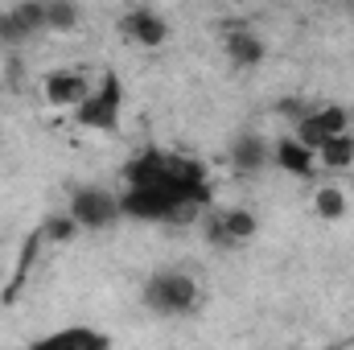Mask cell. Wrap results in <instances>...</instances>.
I'll return each instance as SVG.
<instances>
[{
    "mask_svg": "<svg viewBox=\"0 0 354 350\" xmlns=\"http://www.w3.org/2000/svg\"><path fill=\"white\" fill-rule=\"evenodd\" d=\"M218 219H223V248H239V243L256 239V231H260V219L252 210H243V206L218 210Z\"/></svg>",
    "mask_w": 354,
    "mask_h": 350,
    "instance_id": "obj_13",
    "label": "cell"
},
{
    "mask_svg": "<svg viewBox=\"0 0 354 350\" xmlns=\"http://www.w3.org/2000/svg\"><path fill=\"white\" fill-rule=\"evenodd\" d=\"M346 17H351V21H354V4H346Z\"/></svg>",
    "mask_w": 354,
    "mask_h": 350,
    "instance_id": "obj_20",
    "label": "cell"
},
{
    "mask_svg": "<svg viewBox=\"0 0 354 350\" xmlns=\"http://www.w3.org/2000/svg\"><path fill=\"white\" fill-rule=\"evenodd\" d=\"M33 33H29V25L21 21V12H17V4L12 8H0V46H21V42H29Z\"/></svg>",
    "mask_w": 354,
    "mask_h": 350,
    "instance_id": "obj_17",
    "label": "cell"
},
{
    "mask_svg": "<svg viewBox=\"0 0 354 350\" xmlns=\"http://www.w3.org/2000/svg\"><path fill=\"white\" fill-rule=\"evenodd\" d=\"M79 25V8L66 0H46V29L50 33H71Z\"/></svg>",
    "mask_w": 354,
    "mask_h": 350,
    "instance_id": "obj_16",
    "label": "cell"
},
{
    "mask_svg": "<svg viewBox=\"0 0 354 350\" xmlns=\"http://www.w3.org/2000/svg\"><path fill=\"white\" fill-rule=\"evenodd\" d=\"M75 235H79V223H75L71 214H54V219L41 223V239H46V243H66V239H75Z\"/></svg>",
    "mask_w": 354,
    "mask_h": 350,
    "instance_id": "obj_18",
    "label": "cell"
},
{
    "mask_svg": "<svg viewBox=\"0 0 354 350\" xmlns=\"http://www.w3.org/2000/svg\"><path fill=\"white\" fill-rule=\"evenodd\" d=\"M17 12L29 25V33H41L46 29V4H17Z\"/></svg>",
    "mask_w": 354,
    "mask_h": 350,
    "instance_id": "obj_19",
    "label": "cell"
},
{
    "mask_svg": "<svg viewBox=\"0 0 354 350\" xmlns=\"http://www.w3.org/2000/svg\"><path fill=\"white\" fill-rule=\"evenodd\" d=\"M83 231H103L120 219V194L103 190V185H79L71 194V210H66Z\"/></svg>",
    "mask_w": 354,
    "mask_h": 350,
    "instance_id": "obj_3",
    "label": "cell"
},
{
    "mask_svg": "<svg viewBox=\"0 0 354 350\" xmlns=\"http://www.w3.org/2000/svg\"><path fill=\"white\" fill-rule=\"evenodd\" d=\"M351 132V111L342 107V103H322V107H309V116L288 132V136H297L305 149H322V145H330L334 136H346Z\"/></svg>",
    "mask_w": 354,
    "mask_h": 350,
    "instance_id": "obj_4",
    "label": "cell"
},
{
    "mask_svg": "<svg viewBox=\"0 0 354 350\" xmlns=\"http://www.w3.org/2000/svg\"><path fill=\"white\" fill-rule=\"evenodd\" d=\"M272 161H276V169H284L288 177H301V181H309V177L317 174V153L313 149H305L297 136H280L276 145H272Z\"/></svg>",
    "mask_w": 354,
    "mask_h": 350,
    "instance_id": "obj_9",
    "label": "cell"
},
{
    "mask_svg": "<svg viewBox=\"0 0 354 350\" xmlns=\"http://www.w3.org/2000/svg\"><path fill=\"white\" fill-rule=\"evenodd\" d=\"M120 107H124V83L120 75H99V83L91 87V95L75 107V124L91 128V132H115L120 128Z\"/></svg>",
    "mask_w": 354,
    "mask_h": 350,
    "instance_id": "obj_2",
    "label": "cell"
},
{
    "mask_svg": "<svg viewBox=\"0 0 354 350\" xmlns=\"http://www.w3.org/2000/svg\"><path fill=\"white\" fill-rule=\"evenodd\" d=\"M128 190H174L169 185V153L161 149H145L124 165Z\"/></svg>",
    "mask_w": 354,
    "mask_h": 350,
    "instance_id": "obj_7",
    "label": "cell"
},
{
    "mask_svg": "<svg viewBox=\"0 0 354 350\" xmlns=\"http://www.w3.org/2000/svg\"><path fill=\"white\" fill-rule=\"evenodd\" d=\"M231 165L239 174H260L272 165V145H268L260 132H239L231 140Z\"/></svg>",
    "mask_w": 354,
    "mask_h": 350,
    "instance_id": "obj_11",
    "label": "cell"
},
{
    "mask_svg": "<svg viewBox=\"0 0 354 350\" xmlns=\"http://www.w3.org/2000/svg\"><path fill=\"white\" fill-rule=\"evenodd\" d=\"M120 33H124L132 46H140V50H157V46L169 42V21H165L157 8L136 4V8H128V12L120 17Z\"/></svg>",
    "mask_w": 354,
    "mask_h": 350,
    "instance_id": "obj_6",
    "label": "cell"
},
{
    "mask_svg": "<svg viewBox=\"0 0 354 350\" xmlns=\"http://www.w3.org/2000/svg\"><path fill=\"white\" fill-rule=\"evenodd\" d=\"M91 95V79L83 71H54L46 75V103L50 107H79Z\"/></svg>",
    "mask_w": 354,
    "mask_h": 350,
    "instance_id": "obj_10",
    "label": "cell"
},
{
    "mask_svg": "<svg viewBox=\"0 0 354 350\" xmlns=\"http://www.w3.org/2000/svg\"><path fill=\"white\" fill-rule=\"evenodd\" d=\"M202 301V288L189 272L181 268H165V272H153L149 284H145V305L161 317H185L194 313Z\"/></svg>",
    "mask_w": 354,
    "mask_h": 350,
    "instance_id": "obj_1",
    "label": "cell"
},
{
    "mask_svg": "<svg viewBox=\"0 0 354 350\" xmlns=\"http://www.w3.org/2000/svg\"><path fill=\"white\" fill-rule=\"evenodd\" d=\"M264 42H260V33H252V29H231L227 33V58H231V66H243V71H252V66H260L264 62Z\"/></svg>",
    "mask_w": 354,
    "mask_h": 350,
    "instance_id": "obj_12",
    "label": "cell"
},
{
    "mask_svg": "<svg viewBox=\"0 0 354 350\" xmlns=\"http://www.w3.org/2000/svg\"><path fill=\"white\" fill-rule=\"evenodd\" d=\"M354 165V132L346 136H334L330 145L317 149V169H330V174H342Z\"/></svg>",
    "mask_w": 354,
    "mask_h": 350,
    "instance_id": "obj_14",
    "label": "cell"
},
{
    "mask_svg": "<svg viewBox=\"0 0 354 350\" xmlns=\"http://www.w3.org/2000/svg\"><path fill=\"white\" fill-rule=\"evenodd\" d=\"M313 210H317V219H326V223L346 219V210H351L346 190H342V185H322V190L313 194Z\"/></svg>",
    "mask_w": 354,
    "mask_h": 350,
    "instance_id": "obj_15",
    "label": "cell"
},
{
    "mask_svg": "<svg viewBox=\"0 0 354 350\" xmlns=\"http://www.w3.org/2000/svg\"><path fill=\"white\" fill-rule=\"evenodd\" d=\"M181 202L174 190H124L120 194V214L136 223H169L174 206Z\"/></svg>",
    "mask_w": 354,
    "mask_h": 350,
    "instance_id": "obj_5",
    "label": "cell"
},
{
    "mask_svg": "<svg viewBox=\"0 0 354 350\" xmlns=\"http://www.w3.org/2000/svg\"><path fill=\"white\" fill-rule=\"evenodd\" d=\"M29 350H111V338L95 326H66V330L37 338Z\"/></svg>",
    "mask_w": 354,
    "mask_h": 350,
    "instance_id": "obj_8",
    "label": "cell"
}]
</instances>
